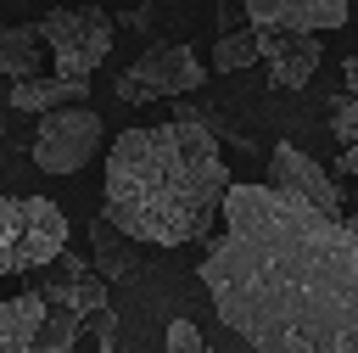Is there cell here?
<instances>
[{
  "instance_id": "cell-7",
  "label": "cell",
  "mask_w": 358,
  "mask_h": 353,
  "mask_svg": "<svg viewBox=\"0 0 358 353\" xmlns=\"http://www.w3.org/2000/svg\"><path fill=\"white\" fill-rule=\"evenodd\" d=\"M268 174H274L280 191H291V196H302V202H313V207H324V213H341V191H336L330 168L313 162L308 151H296L291 140H280V146L268 151Z\"/></svg>"
},
{
  "instance_id": "cell-13",
  "label": "cell",
  "mask_w": 358,
  "mask_h": 353,
  "mask_svg": "<svg viewBox=\"0 0 358 353\" xmlns=\"http://www.w3.org/2000/svg\"><path fill=\"white\" fill-rule=\"evenodd\" d=\"M39 28L34 22H0V73L11 78H34L45 67V50H39Z\"/></svg>"
},
{
  "instance_id": "cell-15",
  "label": "cell",
  "mask_w": 358,
  "mask_h": 353,
  "mask_svg": "<svg viewBox=\"0 0 358 353\" xmlns=\"http://www.w3.org/2000/svg\"><path fill=\"white\" fill-rule=\"evenodd\" d=\"M78 342V314L73 308H45V319H39V331H34V353H67Z\"/></svg>"
},
{
  "instance_id": "cell-21",
  "label": "cell",
  "mask_w": 358,
  "mask_h": 353,
  "mask_svg": "<svg viewBox=\"0 0 358 353\" xmlns=\"http://www.w3.org/2000/svg\"><path fill=\"white\" fill-rule=\"evenodd\" d=\"M352 230H358V219H352Z\"/></svg>"
},
{
  "instance_id": "cell-8",
  "label": "cell",
  "mask_w": 358,
  "mask_h": 353,
  "mask_svg": "<svg viewBox=\"0 0 358 353\" xmlns=\"http://www.w3.org/2000/svg\"><path fill=\"white\" fill-rule=\"evenodd\" d=\"M252 28H285V34H330L347 22V0H246Z\"/></svg>"
},
{
  "instance_id": "cell-11",
  "label": "cell",
  "mask_w": 358,
  "mask_h": 353,
  "mask_svg": "<svg viewBox=\"0 0 358 353\" xmlns=\"http://www.w3.org/2000/svg\"><path fill=\"white\" fill-rule=\"evenodd\" d=\"M56 263L67 269V280H50V286H45V303H62V308H73V314H101V308H106V286L90 275V263H78L73 252H62Z\"/></svg>"
},
{
  "instance_id": "cell-19",
  "label": "cell",
  "mask_w": 358,
  "mask_h": 353,
  "mask_svg": "<svg viewBox=\"0 0 358 353\" xmlns=\"http://www.w3.org/2000/svg\"><path fill=\"white\" fill-rule=\"evenodd\" d=\"M341 78H347V90H352V95H358V45H352V50H347V62H341Z\"/></svg>"
},
{
  "instance_id": "cell-10",
  "label": "cell",
  "mask_w": 358,
  "mask_h": 353,
  "mask_svg": "<svg viewBox=\"0 0 358 353\" xmlns=\"http://www.w3.org/2000/svg\"><path fill=\"white\" fill-rule=\"evenodd\" d=\"M73 101H90V78H67V73L11 78V106L17 112H56V106H73Z\"/></svg>"
},
{
  "instance_id": "cell-2",
  "label": "cell",
  "mask_w": 358,
  "mask_h": 353,
  "mask_svg": "<svg viewBox=\"0 0 358 353\" xmlns=\"http://www.w3.org/2000/svg\"><path fill=\"white\" fill-rule=\"evenodd\" d=\"M229 168L207 123L168 118L151 129H123L106 146V191L101 213L117 235L145 247H190L213 235L224 213Z\"/></svg>"
},
{
  "instance_id": "cell-16",
  "label": "cell",
  "mask_w": 358,
  "mask_h": 353,
  "mask_svg": "<svg viewBox=\"0 0 358 353\" xmlns=\"http://www.w3.org/2000/svg\"><path fill=\"white\" fill-rule=\"evenodd\" d=\"M257 62V28H235V34H218L213 45V67L218 73H241Z\"/></svg>"
},
{
  "instance_id": "cell-5",
  "label": "cell",
  "mask_w": 358,
  "mask_h": 353,
  "mask_svg": "<svg viewBox=\"0 0 358 353\" xmlns=\"http://www.w3.org/2000/svg\"><path fill=\"white\" fill-rule=\"evenodd\" d=\"M28 151L45 174H78L90 157L106 151V123H101V112L78 106V101L56 106V112H39V134H34Z\"/></svg>"
},
{
  "instance_id": "cell-4",
  "label": "cell",
  "mask_w": 358,
  "mask_h": 353,
  "mask_svg": "<svg viewBox=\"0 0 358 353\" xmlns=\"http://www.w3.org/2000/svg\"><path fill=\"white\" fill-rule=\"evenodd\" d=\"M201 78H207V67L185 39H157V45H145V56H134V67L117 73V101L145 106L162 95H190V90H201Z\"/></svg>"
},
{
  "instance_id": "cell-17",
  "label": "cell",
  "mask_w": 358,
  "mask_h": 353,
  "mask_svg": "<svg viewBox=\"0 0 358 353\" xmlns=\"http://www.w3.org/2000/svg\"><path fill=\"white\" fill-rule=\"evenodd\" d=\"M330 134H336L341 146H358V95H352V90L330 95Z\"/></svg>"
},
{
  "instance_id": "cell-6",
  "label": "cell",
  "mask_w": 358,
  "mask_h": 353,
  "mask_svg": "<svg viewBox=\"0 0 358 353\" xmlns=\"http://www.w3.org/2000/svg\"><path fill=\"white\" fill-rule=\"evenodd\" d=\"M319 34H285V28H257V62L280 90H302L319 73Z\"/></svg>"
},
{
  "instance_id": "cell-1",
  "label": "cell",
  "mask_w": 358,
  "mask_h": 353,
  "mask_svg": "<svg viewBox=\"0 0 358 353\" xmlns=\"http://www.w3.org/2000/svg\"><path fill=\"white\" fill-rule=\"evenodd\" d=\"M201 286L257 353H358V230L280 185L224 191Z\"/></svg>"
},
{
  "instance_id": "cell-3",
  "label": "cell",
  "mask_w": 358,
  "mask_h": 353,
  "mask_svg": "<svg viewBox=\"0 0 358 353\" xmlns=\"http://www.w3.org/2000/svg\"><path fill=\"white\" fill-rule=\"evenodd\" d=\"M34 28H39L45 50H50L56 73H67V78H90L112 56V39H117V22L106 11H95V6H56Z\"/></svg>"
},
{
  "instance_id": "cell-18",
  "label": "cell",
  "mask_w": 358,
  "mask_h": 353,
  "mask_svg": "<svg viewBox=\"0 0 358 353\" xmlns=\"http://www.w3.org/2000/svg\"><path fill=\"white\" fill-rule=\"evenodd\" d=\"M168 353H207V342H201V331L190 319H173L168 325Z\"/></svg>"
},
{
  "instance_id": "cell-14",
  "label": "cell",
  "mask_w": 358,
  "mask_h": 353,
  "mask_svg": "<svg viewBox=\"0 0 358 353\" xmlns=\"http://www.w3.org/2000/svg\"><path fill=\"white\" fill-rule=\"evenodd\" d=\"M22 269V196H0V280Z\"/></svg>"
},
{
  "instance_id": "cell-12",
  "label": "cell",
  "mask_w": 358,
  "mask_h": 353,
  "mask_svg": "<svg viewBox=\"0 0 358 353\" xmlns=\"http://www.w3.org/2000/svg\"><path fill=\"white\" fill-rule=\"evenodd\" d=\"M45 319V297H0V353H34V331Z\"/></svg>"
},
{
  "instance_id": "cell-9",
  "label": "cell",
  "mask_w": 358,
  "mask_h": 353,
  "mask_svg": "<svg viewBox=\"0 0 358 353\" xmlns=\"http://www.w3.org/2000/svg\"><path fill=\"white\" fill-rule=\"evenodd\" d=\"M67 252V213L50 196H22V263L45 269Z\"/></svg>"
},
{
  "instance_id": "cell-20",
  "label": "cell",
  "mask_w": 358,
  "mask_h": 353,
  "mask_svg": "<svg viewBox=\"0 0 358 353\" xmlns=\"http://www.w3.org/2000/svg\"><path fill=\"white\" fill-rule=\"evenodd\" d=\"M341 168H347V174H358V146H341Z\"/></svg>"
}]
</instances>
